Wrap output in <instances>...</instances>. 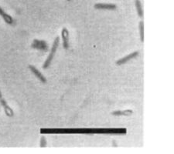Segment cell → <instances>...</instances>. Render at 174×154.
<instances>
[{
	"label": "cell",
	"instance_id": "cell-1",
	"mask_svg": "<svg viewBox=\"0 0 174 154\" xmlns=\"http://www.w3.org/2000/svg\"><path fill=\"white\" fill-rule=\"evenodd\" d=\"M59 44H60V37L57 36L56 37V39H54V43H53L52 48H51V53L49 54L48 57L46 60L45 63H43V69H47L49 68V66H51V63H52L53 60H54V57L55 56V53H56L57 50L58 46H59Z\"/></svg>",
	"mask_w": 174,
	"mask_h": 154
},
{
	"label": "cell",
	"instance_id": "cell-2",
	"mask_svg": "<svg viewBox=\"0 0 174 154\" xmlns=\"http://www.w3.org/2000/svg\"><path fill=\"white\" fill-rule=\"evenodd\" d=\"M139 51H135V52H131V53L129 54L128 56H125V57H123V58H122V59H119L118 60H117L115 63L116 65H118V66L124 65V64H126V63H128L129 61H130L131 60H132V59H135V58L137 57V56H139Z\"/></svg>",
	"mask_w": 174,
	"mask_h": 154
},
{
	"label": "cell",
	"instance_id": "cell-3",
	"mask_svg": "<svg viewBox=\"0 0 174 154\" xmlns=\"http://www.w3.org/2000/svg\"><path fill=\"white\" fill-rule=\"evenodd\" d=\"M29 69H30V71L33 73L34 76H35L40 82H42L43 83H47V79H46L45 76H43L41 72H39L35 66H33L32 65H30L29 66Z\"/></svg>",
	"mask_w": 174,
	"mask_h": 154
},
{
	"label": "cell",
	"instance_id": "cell-4",
	"mask_svg": "<svg viewBox=\"0 0 174 154\" xmlns=\"http://www.w3.org/2000/svg\"><path fill=\"white\" fill-rule=\"evenodd\" d=\"M61 37L63 39V46L65 49L69 48V32L64 27L61 31Z\"/></svg>",
	"mask_w": 174,
	"mask_h": 154
},
{
	"label": "cell",
	"instance_id": "cell-5",
	"mask_svg": "<svg viewBox=\"0 0 174 154\" xmlns=\"http://www.w3.org/2000/svg\"><path fill=\"white\" fill-rule=\"evenodd\" d=\"M94 8L96 10H115L117 6L115 4L110 3H96L94 5Z\"/></svg>",
	"mask_w": 174,
	"mask_h": 154
},
{
	"label": "cell",
	"instance_id": "cell-6",
	"mask_svg": "<svg viewBox=\"0 0 174 154\" xmlns=\"http://www.w3.org/2000/svg\"><path fill=\"white\" fill-rule=\"evenodd\" d=\"M0 15L2 17V19H4V21L9 25H13V19L10 16L9 14L6 13L4 12V10H2V8L0 7Z\"/></svg>",
	"mask_w": 174,
	"mask_h": 154
},
{
	"label": "cell",
	"instance_id": "cell-7",
	"mask_svg": "<svg viewBox=\"0 0 174 154\" xmlns=\"http://www.w3.org/2000/svg\"><path fill=\"white\" fill-rule=\"evenodd\" d=\"M133 113V111L131 110H115V111L112 113V115L115 116H130Z\"/></svg>",
	"mask_w": 174,
	"mask_h": 154
},
{
	"label": "cell",
	"instance_id": "cell-8",
	"mask_svg": "<svg viewBox=\"0 0 174 154\" xmlns=\"http://www.w3.org/2000/svg\"><path fill=\"white\" fill-rule=\"evenodd\" d=\"M135 8L137 10V13H138V15L140 18L143 17V10H142V3H141L140 0H135Z\"/></svg>",
	"mask_w": 174,
	"mask_h": 154
},
{
	"label": "cell",
	"instance_id": "cell-9",
	"mask_svg": "<svg viewBox=\"0 0 174 154\" xmlns=\"http://www.w3.org/2000/svg\"><path fill=\"white\" fill-rule=\"evenodd\" d=\"M139 33H140L141 42L143 43V42H144V22H143V21L139 22Z\"/></svg>",
	"mask_w": 174,
	"mask_h": 154
},
{
	"label": "cell",
	"instance_id": "cell-10",
	"mask_svg": "<svg viewBox=\"0 0 174 154\" xmlns=\"http://www.w3.org/2000/svg\"><path fill=\"white\" fill-rule=\"evenodd\" d=\"M47 147V140H46V138L43 136V137H41V139H40V147Z\"/></svg>",
	"mask_w": 174,
	"mask_h": 154
},
{
	"label": "cell",
	"instance_id": "cell-11",
	"mask_svg": "<svg viewBox=\"0 0 174 154\" xmlns=\"http://www.w3.org/2000/svg\"><path fill=\"white\" fill-rule=\"evenodd\" d=\"M2 93H1V91H0V98H2Z\"/></svg>",
	"mask_w": 174,
	"mask_h": 154
},
{
	"label": "cell",
	"instance_id": "cell-12",
	"mask_svg": "<svg viewBox=\"0 0 174 154\" xmlns=\"http://www.w3.org/2000/svg\"><path fill=\"white\" fill-rule=\"evenodd\" d=\"M68 1H71V0H68Z\"/></svg>",
	"mask_w": 174,
	"mask_h": 154
}]
</instances>
